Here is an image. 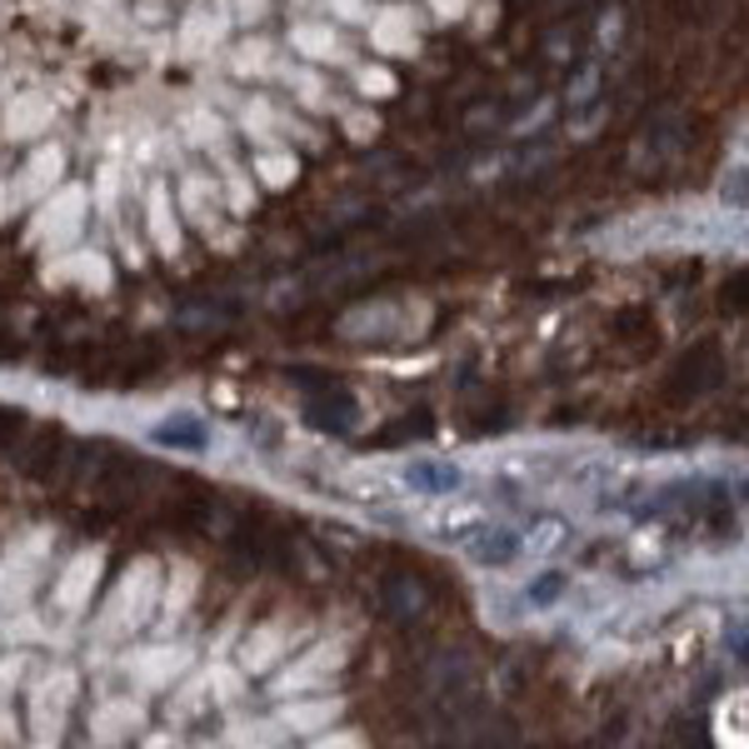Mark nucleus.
I'll return each mask as SVG.
<instances>
[{
  "mask_svg": "<svg viewBox=\"0 0 749 749\" xmlns=\"http://www.w3.org/2000/svg\"><path fill=\"white\" fill-rule=\"evenodd\" d=\"M465 550H469V560H480V564H510L525 545H520L515 530H475V535L465 539Z\"/></svg>",
  "mask_w": 749,
  "mask_h": 749,
  "instance_id": "obj_1",
  "label": "nucleus"
},
{
  "mask_svg": "<svg viewBox=\"0 0 749 749\" xmlns=\"http://www.w3.org/2000/svg\"><path fill=\"white\" fill-rule=\"evenodd\" d=\"M155 445H170V450H205V440H211V430H205V420H195V415H170V420H160L151 430Z\"/></svg>",
  "mask_w": 749,
  "mask_h": 749,
  "instance_id": "obj_2",
  "label": "nucleus"
},
{
  "mask_svg": "<svg viewBox=\"0 0 749 749\" xmlns=\"http://www.w3.org/2000/svg\"><path fill=\"white\" fill-rule=\"evenodd\" d=\"M405 480H411L415 490H425V495H450V490H460V469L455 465H435V460H415V465L405 469Z\"/></svg>",
  "mask_w": 749,
  "mask_h": 749,
  "instance_id": "obj_3",
  "label": "nucleus"
},
{
  "mask_svg": "<svg viewBox=\"0 0 749 749\" xmlns=\"http://www.w3.org/2000/svg\"><path fill=\"white\" fill-rule=\"evenodd\" d=\"M560 590H564L560 574H545V580H535V585H530V599H535V605H550Z\"/></svg>",
  "mask_w": 749,
  "mask_h": 749,
  "instance_id": "obj_4",
  "label": "nucleus"
}]
</instances>
